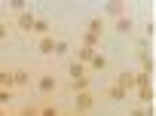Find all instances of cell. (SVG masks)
Listing matches in <instances>:
<instances>
[{
    "label": "cell",
    "instance_id": "5b68a950",
    "mask_svg": "<svg viewBox=\"0 0 156 116\" xmlns=\"http://www.w3.org/2000/svg\"><path fill=\"white\" fill-rule=\"evenodd\" d=\"M12 83H16V92H19V89H25V86L31 83V73H28L25 67H16V70H12Z\"/></svg>",
    "mask_w": 156,
    "mask_h": 116
},
{
    "label": "cell",
    "instance_id": "4316f807",
    "mask_svg": "<svg viewBox=\"0 0 156 116\" xmlns=\"http://www.w3.org/2000/svg\"><path fill=\"white\" fill-rule=\"evenodd\" d=\"M6 116H19V113H6Z\"/></svg>",
    "mask_w": 156,
    "mask_h": 116
},
{
    "label": "cell",
    "instance_id": "4fadbf2b",
    "mask_svg": "<svg viewBox=\"0 0 156 116\" xmlns=\"http://www.w3.org/2000/svg\"><path fill=\"white\" fill-rule=\"evenodd\" d=\"M132 31H135V22L129 19V12L122 19H116V34H132Z\"/></svg>",
    "mask_w": 156,
    "mask_h": 116
},
{
    "label": "cell",
    "instance_id": "d4e9b609",
    "mask_svg": "<svg viewBox=\"0 0 156 116\" xmlns=\"http://www.w3.org/2000/svg\"><path fill=\"white\" fill-rule=\"evenodd\" d=\"M129 116H147V110H144V107H132V113H129Z\"/></svg>",
    "mask_w": 156,
    "mask_h": 116
},
{
    "label": "cell",
    "instance_id": "3957f363",
    "mask_svg": "<svg viewBox=\"0 0 156 116\" xmlns=\"http://www.w3.org/2000/svg\"><path fill=\"white\" fill-rule=\"evenodd\" d=\"M34 22H37V16H34L31 9H25V12L16 16V28H19L22 34H31V31H34Z\"/></svg>",
    "mask_w": 156,
    "mask_h": 116
},
{
    "label": "cell",
    "instance_id": "9c48e42d",
    "mask_svg": "<svg viewBox=\"0 0 156 116\" xmlns=\"http://www.w3.org/2000/svg\"><path fill=\"white\" fill-rule=\"evenodd\" d=\"M37 107H40V116H61V110L52 104V98H43Z\"/></svg>",
    "mask_w": 156,
    "mask_h": 116
},
{
    "label": "cell",
    "instance_id": "ba28073f",
    "mask_svg": "<svg viewBox=\"0 0 156 116\" xmlns=\"http://www.w3.org/2000/svg\"><path fill=\"white\" fill-rule=\"evenodd\" d=\"M92 89V76L86 73V76H80V79H70V92H76V95H80V92H89Z\"/></svg>",
    "mask_w": 156,
    "mask_h": 116
},
{
    "label": "cell",
    "instance_id": "cb8c5ba5",
    "mask_svg": "<svg viewBox=\"0 0 156 116\" xmlns=\"http://www.w3.org/2000/svg\"><path fill=\"white\" fill-rule=\"evenodd\" d=\"M12 12L19 16V12H25V3H22V0H16V3H12Z\"/></svg>",
    "mask_w": 156,
    "mask_h": 116
},
{
    "label": "cell",
    "instance_id": "5bb4252c",
    "mask_svg": "<svg viewBox=\"0 0 156 116\" xmlns=\"http://www.w3.org/2000/svg\"><path fill=\"white\" fill-rule=\"evenodd\" d=\"M92 55H95V49H89V46H80V49H76V61H80V64H86V67H89Z\"/></svg>",
    "mask_w": 156,
    "mask_h": 116
},
{
    "label": "cell",
    "instance_id": "8992f818",
    "mask_svg": "<svg viewBox=\"0 0 156 116\" xmlns=\"http://www.w3.org/2000/svg\"><path fill=\"white\" fill-rule=\"evenodd\" d=\"M116 86H119L126 95H129V92H135V73H126V70H122V73L116 76Z\"/></svg>",
    "mask_w": 156,
    "mask_h": 116
},
{
    "label": "cell",
    "instance_id": "277c9868",
    "mask_svg": "<svg viewBox=\"0 0 156 116\" xmlns=\"http://www.w3.org/2000/svg\"><path fill=\"white\" fill-rule=\"evenodd\" d=\"M52 55H55V58H67V55H70V40H67V37H55Z\"/></svg>",
    "mask_w": 156,
    "mask_h": 116
},
{
    "label": "cell",
    "instance_id": "30bf717a",
    "mask_svg": "<svg viewBox=\"0 0 156 116\" xmlns=\"http://www.w3.org/2000/svg\"><path fill=\"white\" fill-rule=\"evenodd\" d=\"M52 46H55V37H52V34H49V37H40V40H37V49H40V55H46V58L52 55Z\"/></svg>",
    "mask_w": 156,
    "mask_h": 116
},
{
    "label": "cell",
    "instance_id": "9a60e30c",
    "mask_svg": "<svg viewBox=\"0 0 156 116\" xmlns=\"http://www.w3.org/2000/svg\"><path fill=\"white\" fill-rule=\"evenodd\" d=\"M86 31L95 34V37H104V19H89V28Z\"/></svg>",
    "mask_w": 156,
    "mask_h": 116
},
{
    "label": "cell",
    "instance_id": "484cf974",
    "mask_svg": "<svg viewBox=\"0 0 156 116\" xmlns=\"http://www.w3.org/2000/svg\"><path fill=\"white\" fill-rule=\"evenodd\" d=\"M6 113H9V110H6V107H0V116H6Z\"/></svg>",
    "mask_w": 156,
    "mask_h": 116
},
{
    "label": "cell",
    "instance_id": "52a82bcc",
    "mask_svg": "<svg viewBox=\"0 0 156 116\" xmlns=\"http://www.w3.org/2000/svg\"><path fill=\"white\" fill-rule=\"evenodd\" d=\"M67 76H70V79H80V76H86V64H80L76 58H70V61H67Z\"/></svg>",
    "mask_w": 156,
    "mask_h": 116
},
{
    "label": "cell",
    "instance_id": "e0dca14e",
    "mask_svg": "<svg viewBox=\"0 0 156 116\" xmlns=\"http://www.w3.org/2000/svg\"><path fill=\"white\" fill-rule=\"evenodd\" d=\"M138 98L141 104H153V86H138Z\"/></svg>",
    "mask_w": 156,
    "mask_h": 116
},
{
    "label": "cell",
    "instance_id": "7c38bea8",
    "mask_svg": "<svg viewBox=\"0 0 156 116\" xmlns=\"http://www.w3.org/2000/svg\"><path fill=\"white\" fill-rule=\"evenodd\" d=\"M31 34H37V37H49V34H52V28H49V22H46V19H40V16H37V22H34V31H31Z\"/></svg>",
    "mask_w": 156,
    "mask_h": 116
},
{
    "label": "cell",
    "instance_id": "83f0119b",
    "mask_svg": "<svg viewBox=\"0 0 156 116\" xmlns=\"http://www.w3.org/2000/svg\"><path fill=\"white\" fill-rule=\"evenodd\" d=\"M61 116H70V113H61Z\"/></svg>",
    "mask_w": 156,
    "mask_h": 116
},
{
    "label": "cell",
    "instance_id": "603a6c76",
    "mask_svg": "<svg viewBox=\"0 0 156 116\" xmlns=\"http://www.w3.org/2000/svg\"><path fill=\"white\" fill-rule=\"evenodd\" d=\"M6 37H9V28H6V25H3V22H0V43H3V40H6Z\"/></svg>",
    "mask_w": 156,
    "mask_h": 116
},
{
    "label": "cell",
    "instance_id": "2e32d148",
    "mask_svg": "<svg viewBox=\"0 0 156 116\" xmlns=\"http://www.w3.org/2000/svg\"><path fill=\"white\" fill-rule=\"evenodd\" d=\"M80 43H83V46H89V49H98V43H101V37H95V34H89V31H83V34H80Z\"/></svg>",
    "mask_w": 156,
    "mask_h": 116
},
{
    "label": "cell",
    "instance_id": "7a4b0ae2",
    "mask_svg": "<svg viewBox=\"0 0 156 116\" xmlns=\"http://www.w3.org/2000/svg\"><path fill=\"white\" fill-rule=\"evenodd\" d=\"M73 107H76V113H89V110H95V95L92 92H80L73 98Z\"/></svg>",
    "mask_w": 156,
    "mask_h": 116
},
{
    "label": "cell",
    "instance_id": "7402d4cb",
    "mask_svg": "<svg viewBox=\"0 0 156 116\" xmlns=\"http://www.w3.org/2000/svg\"><path fill=\"white\" fill-rule=\"evenodd\" d=\"M12 89H0V107H9V101H12Z\"/></svg>",
    "mask_w": 156,
    "mask_h": 116
},
{
    "label": "cell",
    "instance_id": "ac0fdd59",
    "mask_svg": "<svg viewBox=\"0 0 156 116\" xmlns=\"http://www.w3.org/2000/svg\"><path fill=\"white\" fill-rule=\"evenodd\" d=\"M0 89H12V92H16V83H12V70H0Z\"/></svg>",
    "mask_w": 156,
    "mask_h": 116
},
{
    "label": "cell",
    "instance_id": "d6986e66",
    "mask_svg": "<svg viewBox=\"0 0 156 116\" xmlns=\"http://www.w3.org/2000/svg\"><path fill=\"white\" fill-rule=\"evenodd\" d=\"M107 98H110V101H126V92H122V89L113 83V86L107 89Z\"/></svg>",
    "mask_w": 156,
    "mask_h": 116
},
{
    "label": "cell",
    "instance_id": "44dd1931",
    "mask_svg": "<svg viewBox=\"0 0 156 116\" xmlns=\"http://www.w3.org/2000/svg\"><path fill=\"white\" fill-rule=\"evenodd\" d=\"M19 116H40V107H37V104H25V107L19 110Z\"/></svg>",
    "mask_w": 156,
    "mask_h": 116
},
{
    "label": "cell",
    "instance_id": "ffe728a7",
    "mask_svg": "<svg viewBox=\"0 0 156 116\" xmlns=\"http://www.w3.org/2000/svg\"><path fill=\"white\" fill-rule=\"evenodd\" d=\"M107 16H116V19H122V16H126V6H122V3H107Z\"/></svg>",
    "mask_w": 156,
    "mask_h": 116
},
{
    "label": "cell",
    "instance_id": "8fae6325",
    "mask_svg": "<svg viewBox=\"0 0 156 116\" xmlns=\"http://www.w3.org/2000/svg\"><path fill=\"white\" fill-rule=\"evenodd\" d=\"M107 64H110V61H107V55H104V52H95V55H92V61H89V67H92V70H101V73L107 70Z\"/></svg>",
    "mask_w": 156,
    "mask_h": 116
},
{
    "label": "cell",
    "instance_id": "6da1fadb",
    "mask_svg": "<svg viewBox=\"0 0 156 116\" xmlns=\"http://www.w3.org/2000/svg\"><path fill=\"white\" fill-rule=\"evenodd\" d=\"M37 92H40L43 98H52V95L58 92V76H55V73H49V70H46V73H40V76H37Z\"/></svg>",
    "mask_w": 156,
    "mask_h": 116
}]
</instances>
